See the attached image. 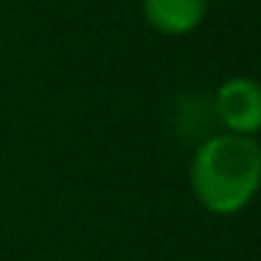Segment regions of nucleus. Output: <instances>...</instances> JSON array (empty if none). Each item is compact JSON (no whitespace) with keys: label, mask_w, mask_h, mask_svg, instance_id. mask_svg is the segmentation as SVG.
<instances>
[{"label":"nucleus","mask_w":261,"mask_h":261,"mask_svg":"<svg viewBox=\"0 0 261 261\" xmlns=\"http://www.w3.org/2000/svg\"><path fill=\"white\" fill-rule=\"evenodd\" d=\"M216 115L233 135L261 132V85L247 76L227 79L216 90Z\"/></svg>","instance_id":"obj_2"},{"label":"nucleus","mask_w":261,"mask_h":261,"mask_svg":"<svg viewBox=\"0 0 261 261\" xmlns=\"http://www.w3.org/2000/svg\"><path fill=\"white\" fill-rule=\"evenodd\" d=\"M191 191L211 214H236L261 188V143L250 135H216L191 160Z\"/></svg>","instance_id":"obj_1"},{"label":"nucleus","mask_w":261,"mask_h":261,"mask_svg":"<svg viewBox=\"0 0 261 261\" xmlns=\"http://www.w3.org/2000/svg\"><path fill=\"white\" fill-rule=\"evenodd\" d=\"M208 0H143V14L160 34L180 37L205 20Z\"/></svg>","instance_id":"obj_3"}]
</instances>
